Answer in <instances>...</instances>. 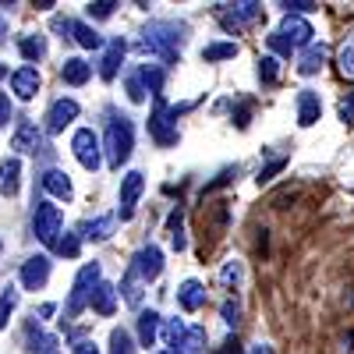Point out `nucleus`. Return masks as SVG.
<instances>
[{
  "label": "nucleus",
  "instance_id": "nucleus-46",
  "mask_svg": "<svg viewBox=\"0 0 354 354\" xmlns=\"http://www.w3.org/2000/svg\"><path fill=\"white\" fill-rule=\"evenodd\" d=\"M337 113H340V121H354V88L340 100V106H337Z\"/></svg>",
  "mask_w": 354,
  "mask_h": 354
},
{
  "label": "nucleus",
  "instance_id": "nucleus-52",
  "mask_svg": "<svg viewBox=\"0 0 354 354\" xmlns=\"http://www.w3.org/2000/svg\"><path fill=\"white\" fill-rule=\"evenodd\" d=\"M252 354H273V347H266V344H259V347H252Z\"/></svg>",
  "mask_w": 354,
  "mask_h": 354
},
{
  "label": "nucleus",
  "instance_id": "nucleus-19",
  "mask_svg": "<svg viewBox=\"0 0 354 354\" xmlns=\"http://www.w3.org/2000/svg\"><path fill=\"white\" fill-rule=\"evenodd\" d=\"M319 113H322L319 96L312 93V88H301V93H298V124L301 128H312L319 121Z\"/></svg>",
  "mask_w": 354,
  "mask_h": 354
},
{
  "label": "nucleus",
  "instance_id": "nucleus-39",
  "mask_svg": "<svg viewBox=\"0 0 354 354\" xmlns=\"http://www.w3.org/2000/svg\"><path fill=\"white\" fill-rule=\"evenodd\" d=\"M220 315H223L227 326H238V319H241V301L227 298V301H223V308H220Z\"/></svg>",
  "mask_w": 354,
  "mask_h": 354
},
{
  "label": "nucleus",
  "instance_id": "nucleus-13",
  "mask_svg": "<svg viewBox=\"0 0 354 354\" xmlns=\"http://www.w3.org/2000/svg\"><path fill=\"white\" fill-rule=\"evenodd\" d=\"M277 32H283V36L290 39V46H294V50H298V46H312V43H315V39H312V36H315V28H312L301 15H287V18H283V25L277 28Z\"/></svg>",
  "mask_w": 354,
  "mask_h": 354
},
{
  "label": "nucleus",
  "instance_id": "nucleus-32",
  "mask_svg": "<svg viewBox=\"0 0 354 354\" xmlns=\"http://www.w3.org/2000/svg\"><path fill=\"white\" fill-rule=\"evenodd\" d=\"M110 354H135V340H131V333L124 326H117L110 333Z\"/></svg>",
  "mask_w": 354,
  "mask_h": 354
},
{
  "label": "nucleus",
  "instance_id": "nucleus-25",
  "mask_svg": "<svg viewBox=\"0 0 354 354\" xmlns=\"http://www.w3.org/2000/svg\"><path fill=\"white\" fill-rule=\"evenodd\" d=\"M18 181H21V163L18 160H4L0 163V195H18Z\"/></svg>",
  "mask_w": 354,
  "mask_h": 354
},
{
  "label": "nucleus",
  "instance_id": "nucleus-54",
  "mask_svg": "<svg viewBox=\"0 0 354 354\" xmlns=\"http://www.w3.org/2000/svg\"><path fill=\"white\" fill-rule=\"evenodd\" d=\"M0 248H4V238H0Z\"/></svg>",
  "mask_w": 354,
  "mask_h": 354
},
{
  "label": "nucleus",
  "instance_id": "nucleus-14",
  "mask_svg": "<svg viewBox=\"0 0 354 354\" xmlns=\"http://www.w3.org/2000/svg\"><path fill=\"white\" fill-rule=\"evenodd\" d=\"M131 266L142 273V280H145V283H153V280L163 273V252H160L156 245H145V248L131 259Z\"/></svg>",
  "mask_w": 354,
  "mask_h": 354
},
{
  "label": "nucleus",
  "instance_id": "nucleus-20",
  "mask_svg": "<svg viewBox=\"0 0 354 354\" xmlns=\"http://www.w3.org/2000/svg\"><path fill=\"white\" fill-rule=\"evenodd\" d=\"M160 326H163L160 312H153V308L138 312V344H142V347H153L156 337H160Z\"/></svg>",
  "mask_w": 354,
  "mask_h": 354
},
{
  "label": "nucleus",
  "instance_id": "nucleus-18",
  "mask_svg": "<svg viewBox=\"0 0 354 354\" xmlns=\"http://www.w3.org/2000/svg\"><path fill=\"white\" fill-rule=\"evenodd\" d=\"M43 192H50L53 198H61V202H68L71 195H75V188H71V177L64 174V170H57V167H50L46 174H43Z\"/></svg>",
  "mask_w": 354,
  "mask_h": 354
},
{
  "label": "nucleus",
  "instance_id": "nucleus-4",
  "mask_svg": "<svg viewBox=\"0 0 354 354\" xmlns=\"http://www.w3.org/2000/svg\"><path fill=\"white\" fill-rule=\"evenodd\" d=\"M153 117H149V138L160 145V149H170L177 145V117L174 110L163 103V96H153Z\"/></svg>",
  "mask_w": 354,
  "mask_h": 354
},
{
  "label": "nucleus",
  "instance_id": "nucleus-21",
  "mask_svg": "<svg viewBox=\"0 0 354 354\" xmlns=\"http://www.w3.org/2000/svg\"><path fill=\"white\" fill-rule=\"evenodd\" d=\"M177 305H181L185 312H198L205 305V287L198 280H185L181 287H177Z\"/></svg>",
  "mask_w": 354,
  "mask_h": 354
},
{
  "label": "nucleus",
  "instance_id": "nucleus-50",
  "mask_svg": "<svg viewBox=\"0 0 354 354\" xmlns=\"http://www.w3.org/2000/svg\"><path fill=\"white\" fill-rule=\"evenodd\" d=\"M53 312H57V305H39V312H32V319H36V315H39V319H50Z\"/></svg>",
  "mask_w": 354,
  "mask_h": 354
},
{
  "label": "nucleus",
  "instance_id": "nucleus-27",
  "mask_svg": "<svg viewBox=\"0 0 354 354\" xmlns=\"http://www.w3.org/2000/svg\"><path fill=\"white\" fill-rule=\"evenodd\" d=\"M113 223H117V216H96V220H88L82 227V238L85 241H106L110 234H113Z\"/></svg>",
  "mask_w": 354,
  "mask_h": 354
},
{
  "label": "nucleus",
  "instance_id": "nucleus-29",
  "mask_svg": "<svg viewBox=\"0 0 354 354\" xmlns=\"http://www.w3.org/2000/svg\"><path fill=\"white\" fill-rule=\"evenodd\" d=\"M230 57H238V43H209V46H202V61H230Z\"/></svg>",
  "mask_w": 354,
  "mask_h": 354
},
{
  "label": "nucleus",
  "instance_id": "nucleus-40",
  "mask_svg": "<svg viewBox=\"0 0 354 354\" xmlns=\"http://www.w3.org/2000/svg\"><path fill=\"white\" fill-rule=\"evenodd\" d=\"M337 64H340V71H344L347 78H354V43H347V46L337 53Z\"/></svg>",
  "mask_w": 354,
  "mask_h": 354
},
{
  "label": "nucleus",
  "instance_id": "nucleus-24",
  "mask_svg": "<svg viewBox=\"0 0 354 354\" xmlns=\"http://www.w3.org/2000/svg\"><path fill=\"white\" fill-rule=\"evenodd\" d=\"M322 64H326V46H322V43L305 46L301 57H298V71H301V75H315Z\"/></svg>",
  "mask_w": 354,
  "mask_h": 354
},
{
  "label": "nucleus",
  "instance_id": "nucleus-35",
  "mask_svg": "<svg viewBox=\"0 0 354 354\" xmlns=\"http://www.w3.org/2000/svg\"><path fill=\"white\" fill-rule=\"evenodd\" d=\"M53 252L64 255V259H75V255L82 252V238H78V234H64V238H57Z\"/></svg>",
  "mask_w": 354,
  "mask_h": 354
},
{
  "label": "nucleus",
  "instance_id": "nucleus-6",
  "mask_svg": "<svg viewBox=\"0 0 354 354\" xmlns=\"http://www.w3.org/2000/svg\"><path fill=\"white\" fill-rule=\"evenodd\" d=\"M71 153H75V160L85 170H100V163H103V142H100V135L93 128H78L75 138H71Z\"/></svg>",
  "mask_w": 354,
  "mask_h": 354
},
{
  "label": "nucleus",
  "instance_id": "nucleus-5",
  "mask_svg": "<svg viewBox=\"0 0 354 354\" xmlns=\"http://www.w3.org/2000/svg\"><path fill=\"white\" fill-rule=\"evenodd\" d=\"M32 234L43 245H57L61 238V209L53 202H32Z\"/></svg>",
  "mask_w": 354,
  "mask_h": 354
},
{
  "label": "nucleus",
  "instance_id": "nucleus-15",
  "mask_svg": "<svg viewBox=\"0 0 354 354\" xmlns=\"http://www.w3.org/2000/svg\"><path fill=\"white\" fill-rule=\"evenodd\" d=\"M124 53H128V43H124L121 36L106 43L103 61H100V78H103V82H113V78H117V71H121V61H124Z\"/></svg>",
  "mask_w": 354,
  "mask_h": 354
},
{
  "label": "nucleus",
  "instance_id": "nucleus-10",
  "mask_svg": "<svg viewBox=\"0 0 354 354\" xmlns=\"http://www.w3.org/2000/svg\"><path fill=\"white\" fill-rule=\"evenodd\" d=\"M71 121H78V103L75 100H53L50 110H46V131L61 135Z\"/></svg>",
  "mask_w": 354,
  "mask_h": 354
},
{
  "label": "nucleus",
  "instance_id": "nucleus-30",
  "mask_svg": "<svg viewBox=\"0 0 354 354\" xmlns=\"http://www.w3.org/2000/svg\"><path fill=\"white\" fill-rule=\"evenodd\" d=\"M138 75H142L145 88H149V96H160V88H163V78H167V71H163L160 64H142V68H138Z\"/></svg>",
  "mask_w": 354,
  "mask_h": 354
},
{
  "label": "nucleus",
  "instance_id": "nucleus-37",
  "mask_svg": "<svg viewBox=\"0 0 354 354\" xmlns=\"http://www.w3.org/2000/svg\"><path fill=\"white\" fill-rule=\"evenodd\" d=\"M241 277H245V266H241L238 259L227 262L223 270H220V283H223V287H238V283H241Z\"/></svg>",
  "mask_w": 354,
  "mask_h": 354
},
{
  "label": "nucleus",
  "instance_id": "nucleus-47",
  "mask_svg": "<svg viewBox=\"0 0 354 354\" xmlns=\"http://www.w3.org/2000/svg\"><path fill=\"white\" fill-rule=\"evenodd\" d=\"M71 354H100V347H96L93 340H75V347H71Z\"/></svg>",
  "mask_w": 354,
  "mask_h": 354
},
{
  "label": "nucleus",
  "instance_id": "nucleus-43",
  "mask_svg": "<svg viewBox=\"0 0 354 354\" xmlns=\"http://www.w3.org/2000/svg\"><path fill=\"white\" fill-rule=\"evenodd\" d=\"M113 8H117L113 0H96V4H88V8H85V15H88V18H110Z\"/></svg>",
  "mask_w": 354,
  "mask_h": 354
},
{
  "label": "nucleus",
  "instance_id": "nucleus-12",
  "mask_svg": "<svg viewBox=\"0 0 354 354\" xmlns=\"http://www.w3.org/2000/svg\"><path fill=\"white\" fill-rule=\"evenodd\" d=\"M39 85H43V78H39V68L36 64H25V68L11 71V93L18 100H32L39 93Z\"/></svg>",
  "mask_w": 354,
  "mask_h": 354
},
{
  "label": "nucleus",
  "instance_id": "nucleus-23",
  "mask_svg": "<svg viewBox=\"0 0 354 354\" xmlns=\"http://www.w3.org/2000/svg\"><path fill=\"white\" fill-rule=\"evenodd\" d=\"M18 53L25 57L28 64H39L43 57H46V36H39V32L21 36V39H18Z\"/></svg>",
  "mask_w": 354,
  "mask_h": 354
},
{
  "label": "nucleus",
  "instance_id": "nucleus-22",
  "mask_svg": "<svg viewBox=\"0 0 354 354\" xmlns=\"http://www.w3.org/2000/svg\"><path fill=\"white\" fill-rule=\"evenodd\" d=\"M61 78H64V85H85L88 78H93V64L88 61H82V57H68V61L61 64Z\"/></svg>",
  "mask_w": 354,
  "mask_h": 354
},
{
  "label": "nucleus",
  "instance_id": "nucleus-42",
  "mask_svg": "<svg viewBox=\"0 0 354 354\" xmlns=\"http://www.w3.org/2000/svg\"><path fill=\"white\" fill-rule=\"evenodd\" d=\"M234 124H238L241 131L252 124V100H241L238 103V110H234Z\"/></svg>",
  "mask_w": 354,
  "mask_h": 354
},
{
  "label": "nucleus",
  "instance_id": "nucleus-9",
  "mask_svg": "<svg viewBox=\"0 0 354 354\" xmlns=\"http://www.w3.org/2000/svg\"><path fill=\"white\" fill-rule=\"evenodd\" d=\"M11 149H18V153H50V145H46V138H43V128L36 124V121H21L18 128H15V138H11Z\"/></svg>",
  "mask_w": 354,
  "mask_h": 354
},
{
  "label": "nucleus",
  "instance_id": "nucleus-26",
  "mask_svg": "<svg viewBox=\"0 0 354 354\" xmlns=\"http://www.w3.org/2000/svg\"><path fill=\"white\" fill-rule=\"evenodd\" d=\"M88 308L100 312V315H113V312H117V287H113V283H100Z\"/></svg>",
  "mask_w": 354,
  "mask_h": 354
},
{
  "label": "nucleus",
  "instance_id": "nucleus-49",
  "mask_svg": "<svg viewBox=\"0 0 354 354\" xmlns=\"http://www.w3.org/2000/svg\"><path fill=\"white\" fill-rule=\"evenodd\" d=\"M216 354H241V344H238V340H227V344H223Z\"/></svg>",
  "mask_w": 354,
  "mask_h": 354
},
{
  "label": "nucleus",
  "instance_id": "nucleus-33",
  "mask_svg": "<svg viewBox=\"0 0 354 354\" xmlns=\"http://www.w3.org/2000/svg\"><path fill=\"white\" fill-rule=\"evenodd\" d=\"M15 305H18V287H4V294H0V330L8 326V319H11V312H15Z\"/></svg>",
  "mask_w": 354,
  "mask_h": 354
},
{
  "label": "nucleus",
  "instance_id": "nucleus-1",
  "mask_svg": "<svg viewBox=\"0 0 354 354\" xmlns=\"http://www.w3.org/2000/svg\"><path fill=\"white\" fill-rule=\"evenodd\" d=\"M188 39V25L185 21H174V18H163V21H149L145 32L138 39V50L149 53V57H160L163 64H174L181 57V46Z\"/></svg>",
  "mask_w": 354,
  "mask_h": 354
},
{
  "label": "nucleus",
  "instance_id": "nucleus-3",
  "mask_svg": "<svg viewBox=\"0 0 354 354\" xmlns=\"http://www.w3.org/2000/svg\"><path fill=\"white\" fill-rule=\"evenodd\" d=\"M100 277H103L100 262H88V266H82L78 277H75V283H71V294H68L64 319H78V315H82L88 305H93V294H96V287L103 283Z\"/></svg>",
  "mask_w": 354,
  "mask_h": 354
},
{
  "label": "nucleus",
  "instance_id": "nucleus-55",
  "mask_svg": "<svg viewBox=\"0 0 354 354\" xmlns=\"http://www.w3.org/2000/svg\"><path fill=\"white\" fill-rule=\"evenodd\" d=\"M163 354H174V351H163Z\"/></svg>",
  "mask_w": 354,
  "mask_h": 354
},
{
  "label": "nucleus",
  "instance_id": "nucleus-44",
  "mask_svg": "<svg viewBox=\"0 0 354 354\" xmlns=\"http://www.w3.org/2000/svg\"><path fill=\"white\" fill-rule=\"evenodd\" d=\"M287 15H308V11H315L319 4H312V0H287V4H280Z\"/></svg>",
  "mask_w": 354,
  "mask_h": 354
},
{
  "label": "nucleus",
  "instance_id": "nucleus-45",
  "mask_svg": "<svg viewBox=\"0 0 354 354\" xmlns=\"http://www.w3.org/2000/svg\"><path fill=\"white\" fill-rule=\"evenodd\" d=\"M283 167H287V160H283V156H280V160H273V163H266V167L259 170V185H262V181H273V177H277Z\"/></svg>",
  "mask_w": 354,
  "mask_h": 354
},
{
  "label": "nucleus",
  "instance_id": "nucleus-17",
  "mask_svg": "<svg viewBox=\"0 0 354 354\" xmlns=\"http://www.w3.org/2000/svg\"><path fill=\"white\" fill-rule=\"evenodd\" d=\"M145 287H149V283H145V280H142V273L128 262V270H124V277H121V287H117V294H124V301H128L131 308H138V305H142V290H145Z\"/></svg>",
  "mask_w": 354,
  "mask_h": 354
},
{
  "label": "nucleus",
  "instance_id": "nucleus-36",
  "mask_svg": "<svg viewBox=\"0 0 354 354\" xmlns=\"http://www.w3.org/2000/svg\"><path fill=\"white\" fill-rule=\"evenodd\" d=\"M185 333H188V326H185V322H181V319H170L167 326H163V340H167V347L174 351L177 344L185 340Z\"/></svg>",
  "mask_w": 354,
  "mask_h": 354
},
{
  "label": "nucleus",
  "instance_id": "nucleus-7",
  "mask_svg": "<svg viewBox=\"0 0 354 354\" xmlns=\"http://www.w3.org/2000/svg\"><path fill=\"white\" fill-rule=\"evenodd\" d=\"M216 18H220V25L227 28V32H241L248 21L262 18V4H252V0L248 4H220Z\"/></svg>",
  "mask_w": 354,
  "mask_h": 354
},
{
  "label": "nucleus",
  "instance_id": "nucleus-16",
  "mask_svg": "<svg viewBox=\"0 0 354 354\" xmlns=\"http://www.w3.org/2000/svg\"><path fill=\"white\" fill-rule=\"evenodd\" d=\"M57 340L53 333H46L43 326H39V319L36 322H28V330H25V351L28 354H57Z\"/></svg>",
  "mask_w": 354,
  "mask_h": 354
},
{
  "label": "nucleus",
  "instance_id": "nucleus-53",
  "mask_svg": "<svg viewBox=\"0 0 354 354\" xmlns=\"http://www.w3.org/2000/svg\"><path fill=\"white\" fill-rule=\"evenodd\" d=\"M0 78H8V64H0Z\"/></svg>",
  "mask_w": 354,
  "mask_h": 354
},
{
  "label": "nucleus",
  "instance_id": "nucleus-41",
  "mask_svg": "<svg viewBox=\"0 0 354 354\" xmlns=\"http://www.w3.org/2000/svg\"><path fill=\"white\" fill-rule=\"evenodd\" d=\"M53 32H61V39H71V32H75V18H68V15H53Z\"/></svg>",
  "mask_w": 354,
  "mask_h": 354
},
{
  "label": "nucleus",
  "instance_id": "nucleus-51",
  "mask_svg": "<svg viewBox=\"0 0 354 354\" xmlns=\"http://www.w3.org/2000/svg\"><path fill=\"white\" fill-rule=\"evenodd\" d=\"M4 36H8V15L0 11V43H4Z\"/></svg>",
  "mask_w": 354,
  "mask_h": 354
},
{
  "label": "nucleus",
  "instance_id": "nucleus-2",
  "mask_svg": "<svg viewBox=\"0 0 354 354\" xmlns=\"http://www.w3.org/2000/svg\"><path fill=\"white\" fill-rule=\"evenodd\" d=\"M103 149H106V163L113 170H121L135 149V124L131 117H113L106 124V135H103Z\"/></svg>",
  "mask_w": 354,
  "mask_h": 354
},
{
  "label": "nucleus",
  "instance_id": "nucleus-8",
  "mask_svg": "<svg viewBox=\"0 0 354 354\" xmlns=\"http://www.w3.org/2000/svg\"><path fill=\"white\" fill-rule=\"evenodd\" d=\"M142 192H145V177L138 174V170H131V174H124V181H121V195H117V216L121 220H131L135 216V205H138V198H142Z\"/></svg>",
  "mask_w": 354,
  "mask_h": 354
},
{
  "label": "nucleus",
  "instance_id": "nucleus-11",
  "mask_svg": "<svg viewBox=\"0 0 354 354\" xmlns=\"http://www.w3.org/2000/svg\"><path fill=\"white\" fill-rule=\"evenodd\" d=\"M50 255H32L21 262V287L25 290H39L46 280H50Z\"/></svg>",
  "mask_w": 354,
  "mask_h": 354
},
{
  "label": "nucleus",
  "instance_id": "nucleus-31",
  "mask_svg": "<svg viewBox=\"0 0 354 354\" xmlns=\"http://www.w3.org/2000/svg\"><path fill=\"white\" fill-rule=\"evenodd\" d=\"M259 82H262V85H277V82H280V61H277L273 53L259 57Z\"/></svg>",
  "mask_w": 354,
  "mask_h": 354
},
{
  "label": "nucleus",
  "instance_id": "nucleus-28",
  "mask_svg": "<svg viewBox=\"0 0 354 354\" xmlns=\"http://www.w3.org/2000/svg\"><path fill=\"white\" fill-rule=\"evenodd\" d=\"M71 39H75L82 50H103V46H106V39L96 32L93 25H85V21H75V32H71Z\"/></svg>",
  "mask_w": 354,
  "mask_h": 354
},
{
  "label": "nucleus",
  "instance_id": "nucleus-48",
  "mask_svg": "<svg viewBox=\"0 0 354 354\" xmlns=\"http://www.w3.org/2000/svg\"><path fill=\"white\" fill-rule=\"evenodd\" d=\"M8 121H11V100H8V93H0V128Z\"/></svg>",
  "mask_w": 354,
  "mask_h": 354
},
{
  "label": "nucleus",
  "instance_id": "nucleus-38",
  "mask_svg": "<svg viewBox=\"0 0 354 354\" xmlns=\"http://www.w3.org/2000/svg\"><path fill=\"white\" fill-rule=\"evenodd\" d=\"M124 85H128V100H131V103H145V93H149V88H145V82H142L138 71H131V75L124 78Z\"/></svg>",
  "mask_w": 354,
  "mask_h": 354
},
{
  "label": "nucleus",
  "instance_id": "nucleus-34",
  "mask_svg": "<svg viewBox=\"0 0 354 354\" xmlns=\"http://www.w3.org/2000/svg\"><path fill=\"white\" fill-rule=\"evenodd\" d=\"M266 46L273 50V57H283V61H290V57L298 53V50L290 46V39H287L283 32H273V36H266Z\"/></svg>",
  "mask_w": 354,
  "mask_h": 354
}]
</instances>
